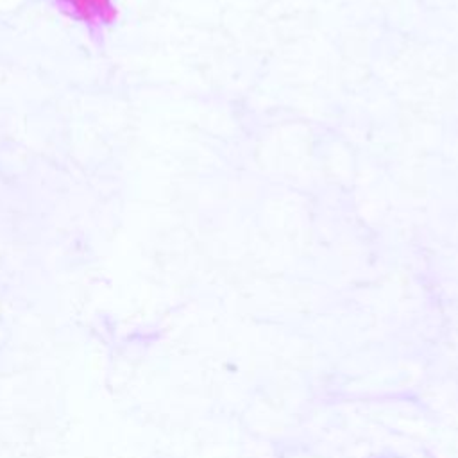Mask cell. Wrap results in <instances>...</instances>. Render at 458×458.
I'll return each instance as SVG.
<instances>
[{
    "mask_svg": "<svg viewBox=\"0 0 458 458\" xmlns=\"http://www.w3.org/2000/svg\"><path fill=\"white\" fill-rule=\"evenodd\" d=\"M58 4L70 18L88 27H106L118 18L113 0H58Z\"/></svg>",
    "mask_w": 458,
    "mask_h": 458,
    "instance_id": "obj_1",
    "label": "cell"
}]
</instances>
